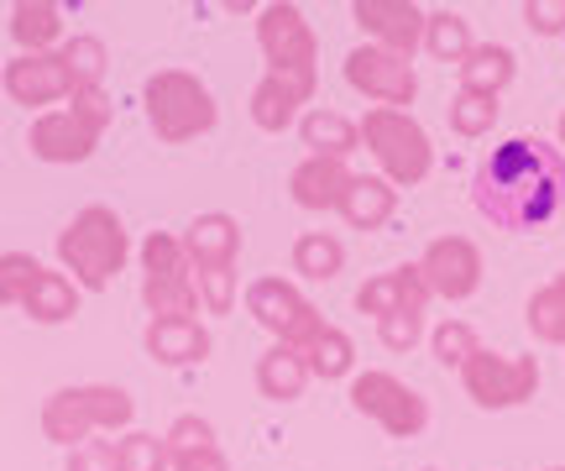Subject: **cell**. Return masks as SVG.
I'll list each match as a JSON object with an SVG mask.
<instances>
[{
    "instance_id": "19",
    "label": "cell",
    "mask_w": 565,
    "mask_h": 471,
    "mask_svg": "<svg viewBox=\"0 0 565 471\" xmlns=\"http://www.w3.org/2000/svg\"><path fill=\"white\" fill-rule=\"evenodd\" d=\"M299 142L309 147V158L345 163L351 152H362V126L351 116H341V110H330V105H309L299 116Z\"/></svg>"
},
{
    "instance_id": "42",
    "label": "cell",
    "mask_w": 565,
    "mask_h": 471,
    "mask_svg": "<svg viewBox=\"0 0 565 471\" xmlns=\"http://www.w3.org/2000/svg\"><path fill=\"white\" fill-rule=\"evenodd\" d=\"M524 26L534 38H565V0H529Z\"/></svg>"
},
{
    "instance_id": "15",
    "label": "cell",
    "mask_w": 565,
    "mask_h": 471,
    "mask_svg": "<svg viewBox=\"0 0 565 471\" xmlns=\"http://www.w3.org/2000/svg\"><path fill=\"white\" fill-rule=\"evenodd\" d=\"M179 242L194 272H204V267H236V257H242V221L225 215V210H204V215H194L183 226Z\"/></svg>"
},
{
    "instance_id": "8",
    "label": "cell",
    "mask_w": 565,
    "mask_h": 471,
    "mask_svg": "<svg viewBox=\"0 0 565 471\" xmlns=\"http://www.w3.org/2000/svg\"><path fill=\"white\" fill-rule=\"evenodd\" d=\"M461 388L466 398L487 414L519 409L540 393V356H508V351H477L461 367Z\"/></svg>"
},
{
    "instance_id": "28",
    "label": "cell",
    "mask_w": 565,
    "mask_h": 471,
    "mask_svg": "<svg viewBox=\"0 0 565 471\" xmlns=\"http://www.w3.org/2000/svg\"><path fill=\"white\" fill-rule=\"evenodd\" d=\"M524 320H529V335H534L540 346H565V267L545 288L529 293Z\"/></svg>"
},
{
    "instance_id": "41",
    "label": "cell",
    "mask_w": 565,
    "mask_h": 471,
    "mask_svg": "<svg viewBox=\"0 0 565 471\" xmlns=\"http://www.w3.org/2000/svg\"><path fill=\"white\" fill-rule=\"evenodd\" d=\"M63 471H121L116 440H84L79 451H68V467Z\"/></svg>"
},
{
    "instance_id": "13",
    "label": "cell",
    "mask_w": 565,
    "mask_h": 471,
    "mask_svg": "<svg viewBox=\"0 0 565 471\" xmlns=\"http://www.w3.org/2000/svg\"><path fill=\"white\" fill-rule=\"evenodd\" d=\"M6 95L26 110H47V105H58L74 95V79H68V63L58 53H17V58L6 63Z\"/></svg>"
},
{
    "instance_id": "29",
    "label": "cell",
    "mask_w": 565,
    "mask_h": 471,
    "mask_svg": "<svg viewBox=\"0 0 565 471\" xmlns=\"http://www.w3.org/2000/svg\"><path fill=\"white\" fill-rule=\"evenodd\" d=\"M471 47V21L461 11H424V53L435 63H461Z\"/></svg>"
},
{
    "instance_id": "24",
    "label": "cell",
    "mask_w": 565,
    "mask_h": 471,
    "mask_svg": "<svg viewBox=\"0 0 565 471\" xmlns=\"http://www.w3.org/2000/svg\"><path fill=\"white\" fill-rule=\"evenodd\" d=\"M11 38H17L21 53H58L63 6H53V0H17L11 6Z\"/></svg>"
},
{
    "instance_id": "11",
    "label": "cell",
    "mask_w": 565,
    "mask_h": 471,
    "mask_svg": "<svg viewBox=\"0 0 565 471\" xmlns=\"http://www.w3.org/2000/svg\"><path fill=\"white\" fill-rule=\"evenodd\" d=\"M419 272H424V288L429 299H445V304H461L482 288V246L471 236H435L424 246L419 257Z\"/></svg>"
},
{
    "instance_id": "27",
    "label": "cell",
    "mask_w": 565,
    "mask_h": 471,
    "mask_svg": "<svg viewBox=\"0 0 565 471\" xmlns=\"http://www.w3.org/2000/svg\"><path fill=\"white\" fill-rule=\"evenodd\" d=\"M294 272L303 283H330L345 272V242L330 231H303L294 242Z\"/></svg>"
},
{
    "instance_id": "16",
    "label": "cell",
    "mask_w": 565,
    "mask_h": 471,
    "mask_svg": "<svg viewBox=\"0 0 565 471\" xmlns=\"http://www.w3.org/2000/svg\"><path fill=\"white\" fill-rule=\"evenodd\" d=\"M141 346H147V356L158 367H200V362H210L215 341H210V330L194 314H179V320H147Z\"/></svg>"
},
{
    "instance_id": "7",
    "label": "cell",
    "mask_w": 565,
    "mask_h": 471,
    "mask_svg": "<svg viewBox=\"0 0 565 471\" xmlns=\"http://www.w3.org/2000/svg\"><path fill=\"white\" fill-rule=\"evenodd\" d=\"M246 314L273 335V346H294V351H309L324 330V314L303 299V288L278 278V272L246 283Z\"/></svg>"
},
{
    "instance_id": "46",
    "label": "cell",
    "mask_w": 565,
    "mask_h": 471,
    "mask_svg": "<svg viewBox=\"0 0 565 471\" xmlns=\"http://www.w3.org/2000/svg\"><path fill=\"white\" fill-rule=\"evenodd\" d=\"M424 471H440V467H424Z\"/></svg>"
},
{
    "instance_id": "2",
    "label": "cell",
    "mask_w": 565,
    "mask_h": 471,
    "mask_svg": "<svg viewBox=\"0 0 565 471\" xmlns=\"http://www.w3.org/2000/svg\"><path fill=\"white\" fill-rule=\"evenodd\" d=\"M126 257H131V236L110 205H84L58 231V263L63 272H74V288L105 293L126 272Z\"/></svg>"
},
{
    "instance_id": "21",
    "label": "cell",
    "mask_w": 565,
    "mask_h": 471,
    "mask_svg": "<svg viewBox=\"0 0 565 471\" xmlns=\"http://www.w3.org/2000/svg\"><path fill=\"white\" fill-rule=\"evenodd\" d=\"M42 435L53 440V446H68V451H79L84 440H95V414H89V398H84V383L79 388H58L47 393V404H42Z\"/></svg>"
},
{
    "instance_id": "38",
    "label": "cell",
    "mask_w": 565,
    "mask_h": 471,
    "mask_svg": "<svg viewBox=\"0 0 565 471\" xmlns=\"http://www.w3.org/2000/svg\"><path fill=\"white\" fill-rule=\"evenodd\" d=\"M38 272H42V263L32 251H0V309L21 304L26 288L38 283Z\"/></svg>"
},
{
    "instance_id": "23",
    "label": "cell",
    "mask_w": 565,
    "mask_h": 471,
    "mask_svg": "<svg viewBox=\"0 0 565 471\" xmlns=\"http://www.w3.org/2000/svg\"><path fill=\"white\" fill-rule=\"evenodd\" d=\"M309 383H315V377H309L303 351H294V346H267L263 356H257V393H263L267 404H299Z\"/></svg>"
},
{
    "instance_id": "34",
    "label": "cell",
    "mask_w": 565,
    "mask_h": 471,
    "mask_svg": "<svg viewBox=\"0 0 565 471\" xmlns=\"http://www.w3.org/2000/svg\"><path fill=\"white\" fill-rule=\"evenodd\" d=\"M429 351H435V362H440V367L461 372L466 362L482 351V341H477V330L466 325V320H440V325L429 330Z\"/></svg>"
},
{
    "instance_id": "26",
    "label": "cell",
    "mask_w": 565,
    "mask_h": 471,
    "mask_svg": "<svg viewBox=\"0 0 565 471\" xmlns=\"http://www.w3.org/2000/svg\"><path fill=\"white\" fill-rule=\"evenodd\" d=\"M303 105H309V100H303L299 89H288L282 79L263 74V79H257V89H252V126H257V131H267V137H282L288 126H299Z\"/></svg>"
},
{
    "instance_id": "5",
    "label": "cell",
    "mask_w": 565,
    "mask_h": 471,
    "mask_svg": "<svg viewBox=\"0 0 565 471\" xmlns=\"http://www.w3.org/2000/svg\"><path fill=\"white\" fill-rule=\"evenodd\" d=\"M356 126H362V147L377 158V168H383V179L393 189H414L429 179V168H435V142H429V131H424L408 110H383V105H372Z\"/></svg>"
},
{
    "instance_id": "18",
    "label": "cell",
    "mask_w": 565,
    "mask_h": 471,
    "mask_svg": "<svg viewBox=\"0 0 565 471\" xmlns=\"http://www.w3.org/2000/svg\"><path fill=\"white\" fill-rule=\"evenodd\" d=\"M351 179H356V173H351L345 163H335V158H303V163L288 173V194H294V205L299 210L330 215V210H341Z\"/></svg>"
},
{
    "instance_id": "37",
    "label": "cell",
    "mask_w": 565,
    "mask_h": 471,
    "mask_svg": "<svg viewBox=\"0 0 565 471\" xmlns=\"http://www.w3.org/2000/svg\"><path fill=\"white\" fill-rule=\"evenodd\" d=\"M194 288H200L204 314H231V309H236L242 272H236V267H204V272H194Z\"/></svg>"
},
{
    "instance_id": "3",
    "label": "cell",
    "mask_w": 565,
    "mask_h": 471,
    "mask_svg": "<svg viewBox=\"0 0 565 471\" xmlns=\"http://www.w3.org/2000/svg\"><path fill=\"white\" fill-rule=\"evenodd\" d=\"M141 110H147L152 137L168 147L194 142L204 131H215V116H221L210 84L200 74H189V68H158L152 79L141 84Z\"/></svg>"
},
{
    "instance_id": "45",
    "label": "cell",
    "mask_w": 565,
    "mask_h": 471,
    "mask_svg": "<svg viewBox=\"0 0 565 471\" xmlns=\"http://www.w3.org/2000/svg\"><path fill=\"white\" fill-rule=\"evenodd\" d=\"M540 471H565V467H540Z\"/></svg>"
},
{
    "instance_id": "40",
    "label": "cell",
    "mask_w": 565,
    "mask_h": 471,
    "mask_svg": "<svg viewBox=\"0 0 565 471\" xmlns=\"http://www.w3.org/2000/svg\"><path fill=\"white\" fill-rule=\"evenodd\" d=\"M377 341H383L387 351L408 356V351H414V346L424 341V314H414V309H398V314L377 320Z\"/></svg>"
},
{
    "instance_id": "17",
    "label": "cell",
    "mask_w": 565,
    "mask_h": 471,
    "mask_svg": "<svg viewBox=\"0 0 565 471\" xmlns=\"http://www.w3.org/2000/svg\"><path fill=\"white\" fill-rule=\"evenodd\" d=\"M356 309L372 314V320H387V314H398V309L424 314V309H429V288H424L419 263H398V267H387V272H377V278H366V283L356 288Z\"/></svg>"
},
{
    "instance_id": "39",
    "label": "cell",
    "mask_w": 565,
    "mask_h": 471,
    "mask_svg": "<svg viewBox=\"0 0 565 471\" xmlns=\"http://www.w3.org/2000/svg\"><path fill=\"white\" fill-rule=\"evenodd\" d=\"M68 110H74V116H79L95 137H105V131H110V121H116V105H110V95H105V84L74 89V95H68Z\"/></svg>"
},
{
    "instance_id": "33",
    "label": "cell",
    "mask_w": 565,
    "mask_h": 471,
    "mask_svg": "<svg viewBox=\"0 0 565 471\" xmlns=\"http://www.w3.org/2000/svg\"><path fill=\"white\" fill-rule=\"evenodd\" d=\"M450 131L456 137H466V142H477V137H487L492 126H498V116H503V105L492 100V95H471V89H461L456 100H450Z\"/></svg>"
},
{
    "instance_id": "10",
    "label": "cell",
    "mask_w": 565,
    "mask_h": 471,
    "mask_svg": "<svg viewBox=\"0 0 565 471\" xmlns=\"http://www.w3.org/2000/svg\"><path fill=\"white\" fill-rule=\"evenodd\" d=\"M345 84L366 95L372 105H383V110H408V105L419 100V74H414V58H398V53H387V47H351L345 53Z\"/></svg>"
},
{
    "instance_id": "14",
    "label": "cell",
    "mask_w": 565,
    "mask_h": 471,
    "mask_svg": "<svg viewBox=\"0 0 565 471\" xmlns=\"http://www.w3.org/2000/svg\"><path fill=\"white\" fill-rule=\"evenodd\" d=\"M26 147H32V158H42V163H89L100 137L63 105V110H42L38 121H32Z\"/></svg>"
},
{
    "instance_id": "6",
    "label": "cell",
    "mask_w": 565,
    "mask_h": 471,
    "mask_svg": "<svg viewBox=\"0 0 565 471\" xmlns=\"http://www.w3.org/2000/svg\"><path fill=\"white\" fill-rule=\"evenodd\" d=\"M141 304L152 320H179V314H200V288H194V267L183 257V242L173 231H147L141 242Z\"/></svg>"
},
{
    "instance_id": "12",
    "label": "cell",
    "mask_w": 565,
    "mask_h": 471,
    "mask_svg": "<svg viewBox=\"0 0 565 471\" xmlns=\"http://www.w3.org/2000/svg\"><path fill=\"white\" fill-rule=\"evenodd\" d=\"M351 21L366 32L372 47H387L398 58H414L424 47V6L414 0H356Z\"/></svg>"
},
{
    "instance_id": "35",
    "label": "cell",
    "mask_w": 565,
    "mask_h": 471,
    "mask_svg": "<svg viewBox=\"0 0 565 471\" xmlns=\"http://www.w3.org/2000/svg\"><path fill=\"white\" fill-rule=\"evenodd\" d=\"M116 456H121V471H173V456H168V440L147 430H126L116 440Z\"/></svg>"
},
{
    "instance_id": "30",
    "label": "cell",
    "mask_w": 565,
    "mask_h": 471,
    "mask_svg": "<svg viewBox=\"0 0 565 471\" xmlns=\"http://www.w3.org/2000/svg\"><path fill=\"white\" fill-rule=\"evenodd\" d=\"M303 362H309V377H320V383H341V377H356V341H351L341 325H324L320 341L303 351Z\"/></svg>"
},
{
    "instance_id": "4",
    "label": "cell",
    "mask_w": 565,
    "mask_h": 471,
    "mask_svg": "<svg viewBox=\"0 0 565 471\" xmlns=\"http://www.w3.org/2000/svg\"><path fill=\"white\" fill-rule=\"evenodd\" d=\"M257 47L267 58V74L299 89L303 100H315L320 89V38L294 0H273L257 11Z\"/></svg>"
},
{
    "instance_id": "1",
    "label": "cell",
    "mask_w": 565,
    "mask_h": 471,
    "mask_svg": "<svg viewBox=\"0 0 565 471\" xmlns=\"http://www.w3.org/2000/svg\"><path fill=\"white\" fill-rule=\"evenodd\" d=\"M471 205L508 236L545 231L565 215V152L550 137H508L471 173Z\"/></svg>"
},
{
    "instance_id": "43",
    "label": "cell",
    "mask_w": 565,
    "mask_h": 471,
    "mask_svg": "<svg viewBox=\"0 0 565 471\" xmlns=\"http://www.w3.org/2000/svg\"><path fill=\"white\" fill-rule=\"evenodd\" d=\"M173 471H231V461H225V451L215 446V451H200V456H179Z\"/></svg>"
},
{
    "instance_id": "25",
    "label": "cell",
    "mask_w": 565,
    "mask_h": 471,
    "mask_svg": "<svg viewBox=\"0 0 565 471\" xmlns=\"http://www.w3.org/2000/svg\"><path fill=\"white\" fill-rule=\"evenodd\" d=\"M21 309H26V320H38V325H63V320H74V314H79V288H74L68 272L42 267L38 283L26 288Z\"/></svg>"
},
{
    "instance_id": "22",
    "label": "cell",
    "mask_w": 565,
    "mask_h": 471,
    "mask_svg": "<svg viewBox=\"0 0 565 471\" xmlns=\"http://www.w3.org/2000/svg\"><path fill=\"white\" fill-rule=\"evenodd\" d=\"M456 74H461V89L471 95H503L508 84L519 79V53L508 47V42H477L461 63H456Z\"/></svg>"
},
{
    "instance_id": "9",
    "label": "cell",
    "mask_w": 565,
    "mask_h": 471,
    "mask_svg": "<svg viewBox=\"0 0 565 471\" xmlns=\"http://www.w3.org/2000/svg\"><path fill=\"white\" fill-rule=\"evenodd\" d=\"M351 409L366 414L372 425H383L393 440H419L429 430V404L419 388H408L393 372H356L351 377Z\"/></svg>"
},
{
    "instance_id": "32",
    "label": "cell",
    "mask_w": 565,
    "mask_h": 471,
    "mask_svg": "<svg viewBox=\"0 0 565 471\" xmlns=\"http://www.w3.org/2000/svg\"><path fill=\"white\" fill-rule=\"evenodd\" d=\"M58 58L68 63V79H74V89H89V84L105 79V63H110V53H105L100 38H89V32H74V38H63Z\"/></svg>"
},
{
    "instance_id": "44",
    "label": "cell",
    "mask_w": 565,
    "mask_h": 471,
    "mask_svg": "<svg viewBox=\"0 0 565 471\" xmlns=\"http://www.w3.org/2000/svg\"><path fill=\"white\" fill-rule=\"evenodd\" d=\"M555 147L565 152V110H561V121H555Z\"/></svg>"
},
{
    "instance_id": "36",
    "label": "cell",
    "mask_w": 565,
    "mask_h": 471,
    "mask_svg": "<svg viewBox=\"0 0 565 471\" xmlns=\"http://www.w3.org/2000/svg\"><path fill=\"white\" fill-rule=\"evenodd\" d=\"M168 456L179 461V456H200V451H215L221 440H215V425L210 419H200V414H179L173 425H168Z\"/></svg>"
},
{
    "instance_id": "31",
    "label": "cell",
    "mask_w": 565,
    "mask_h": 471,
    "mask_svg": "<svg viewBox=\"0 0 565 471\" xmlns=\"http://www.w3.org/2000/svg\"><path fill=\"white\" fill-rule=\"evenodd\" d=\"M84 398H89V414H95V430L100 435H126L131 419H137V398L116 383H84Z\"/></svg>"
},
{
    "instance_id": "20",
    "label": "cell",
    "mask_w": 565,
    "mask_h": 471,
    "mask_svg": "<svg viewBox=\"0 0 565 471\" xmlns=\"http://www.w3.org/2000/svg\"><path fill=\"white\" fill-rule=\"evenodd\" d=\"M335 215H341L351 231H383L387 221L398 215V189L387 184L383 173H356Z\"/></svg>"
}]
</instances>
